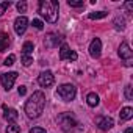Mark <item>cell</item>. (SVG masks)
<instances>
[{"instance_id": "cell-1", "label": "cell", "mask_w": 133, "mask_h": 133, "mask_svg": "<svg viewBox=\"0 0 133 133\" xmlns=\"http://www.w3.org/2000/svg\"><path fill=\"white\" fill-rule=\"evenodd\" d=\"M44 107H45V94L42 91H36L28 97L25 103V113L30 119H38L42 114Z\"/></svg>"}, {"instance_id": "cell-2", "label": "cell", "mask_w": 133, "mask_h": 133, "mask_svg": "<svg viewBox=\"0 0 133 133\" xmlns=\"http://www.w3.org/2000/svg\"><path fill=\"white\" fill-rule=\"evenodd\" d=\"M58 10L59 3L56 0H41L39 2V14L45 17V21L50 24H55L58 21Z\"/></svg>"}, {"instance_id": "cell-3", "label": "cell", "mask_w": 133, "mask_h": 133, "mask_svg": "<svg viewBox=\"0 0 133 133\" xmlns=\"http://www.w3.org/2000/svg\"><path fill=\"white\" fill-rule=\"evenodd\" d=\"M58 122H59V125H61V128H63L64 131H71V130H74V128L78 125L77 119H75L74 116H71L69 113L59 114V116H58Z\"/></svg>"}, {"instance_id": "cell-4", "label": "cell", "mask_w": 133, "mask_h": 133, "mask_svg": "<svg viewBox=\"0 0 133 133\" xmlns=\"http://www.w3.org/2000/svg\"><path fill=\"white\" fill-rule=\"evenodd\" d=\"M75 94H77V89L74 85L71 83H66V85H61L58 88V96L64 100V102H71L75 99Z\"/></svg>"}, {"instance_id": "cell-5", "label": "cell", "mask_w": 133, "mask_h": 133, "mask_svg": "<svg viewBox=\"0 0 133 133\" xmlns=\"http://www.w3.org/2000/svg\"><path fill=\"white\" fill-rule=\"evenodd\" d=\"M16 78H17V72H5V74H2V77H0L2 85H3V88H5L6 91H10V89L13 88Z\"/></svg>"}, {"instance_id": "cell-6", "label": "cell", "mask_w": 133, "mask_h": 133, "mask_svg": "<svg viewBox=\"0 0 133 133\" xmlns=\"http://www.w3.org/2000/svg\"><path fill=\"white\" fill-rule=\"evenodd\" d=\"M96 125H97L100 130L107 131V130L113 128V125H114V121H113L110 116H97V117H96Z\"/></svg>"}, {"instance_id": "cell-7", "label": "cell", "mask_w": 133, "mask_h": 133, "mask_svg": "<svg viewBox=\"0 0 133 133\" xmlns=\"http://www.w3.org/2000/svg\"><path fill=\"white\" fill-rule=\"evenodd\" d=\"M53 82H55V77H53V74H52L50 71L41 72L39 77H38V83H39L42 88H49V86H52Z\"/></svg>"}, {"instance_id": "cell-8", "label": "cell", "mask_w": 133, "mask_h": 133, "mask_svg": "<svg viewBox=\"0 0 133 133\" xmlns=\"http://www.w3.org/2000/svg\"><path fill=\"white\" fill-rule=\"evenodd\" d=\"M77 58H78L77 52L71 50L69 45H66V44L61 45V49H59V59H71V61H75Z\"/></svg>"}, {"instance_id": "cell-9", "label": "cell", "mask_w": 133, "mask_h": 133, "mask_svg": "<svg viewBox=\"0 0 133 133\" xmlns=\"http://www.w3.org/2000/svg\"><path fill=\"white\" fill-rule=\"evenodd\" d=\"M27 27H28V19H27L25 16H19V17L14 21V31H16L19 36H22V35L25 33Z\"/></svg>"}, {"instance_id": "cell-10", "label": "cell", "mask_w": 133, "mask_h": 133, "mask_svg": "<svg viewBox=\"0 0 133 133\" xmlns=\"http://www.w3.org/2000/svg\"><path fill=\"white\" fill-rule=\"evenodd\" d=\"M117 53H119V56H121L122 59H125V61H130V59H131V56H133V52H131V49H130L128 42H125V41L119 45Z\"/></svg>"}, {"instance_id": "cell-11", "label": "cell", "mask_w": 133, "mask_h": 133, "mask_svg": "<svg viewBox=\"0 0 133 133\" xmlns=\"http://www.w3.org/2000/svg\"><path fill=\"white\" fill-rule=\"evenodd\" d=\"M61 42H63V38H61V36H58V35H53V33L47 35V36H45V39H44V45H45L47 49L56 47V45H58V44H61Z\"/></svg>"}, {"instance_id": "cell-12", "label": "cell", "mask_w": 133, "mask_h": 133, "mask_svg": "<svg viewBox=\"0 0 133 133\" xmlns=\"http://www.w3.org/2000/svg\"><path fill=\"white\" fill-rule=\"evenodd\" d=\"M100 52H102V42H100L99 38H96V39H92L91 44H89V55H91L92 58H99V56H100Z\"/></svg>"}, {"instance_id": "cell-13", "label": "cell", "mask_w": 133, "mask_h": 133, "mask_svg": "<svg viewBox=\"0 0 133 133\" xmlns=\"http://www.w3.org/2000/svg\"><path fill=\"white\" fill-rule=\"evenodd\" d=\"M3 110H5V119H6L8 122H13V124H14V121L19 117L17 111H16V110H8L6 105H3Z\"/></svg>"}, {"instance_id": "cell-14", "label": "cell", "mask_w": 133, "mask_h": 133, "mask_svg": "<svg viewBox=\"0 0 133 133\" xmlns=\"http://www.w3.org/2000/svg\"><path fill=\"white\" fill-rule=\"evenodd\" d=\"M131 116H133V108H130V107L122 108L121 113H119V119H121V121H128Z\"/></svg>"}, {"instance_id": "cell-15", "label": "cell", "mask_w": 133, "mask_h": 133, "mask_svg": "<svg viewBox=\"0 0 133 133\" xmlns=\"http://www.w3.org/2000/svg\"><path fill=\"white\" fill-rule=\"evenodd\" d=\"M10 45V36L6 33H0V52H5Z\"/></svg>"}, {"instance_id": "cell-16", "label": "cell", "mask_w": 133, "mask_h": 133, "mask_svg": "<svg viewBox=\"0 0 133 133\" xmlns=\"http://www.w3.org/2000/svg\"><path fill=\"white\" fill-rule=\"evenodd\" d=\"M86 103H88L89 107H97V105H99V96H97L96 92H89V94L86 96Z\"/></svg>"}, {"instance_id": "cell-17", "label": "cell", "mask_w": 133, "mask_h": 133, "mask_svg": "<svg viewBox=\"0 0 133 133\" xmlns=\"http://www.w3.org/2000/svg\"><path fill=\"white\" fill-rule=\"evenodd\" d=\"M33 50H35V44L30 42V41H27V42L22 45V55H30Z\"/></svg>"}, {"instance_id": "cell-18", "label": "cell", "mask_w": 133, "mask_h": 133, "mask_svg": "<svg viewBox=\"0 0 133 133\" xmlns=\"http://www.w3.org/2000/svg\"><path fill=\"white\" fill-rule=\"evenodd\" d=\"M107 14H108V13H105V11H97V13H89L88 17L92 19V21H94V19L97 21V19H103V17H107Z\"/></svg>"}, {"instance_id": "cell-19", "label": "cell", "mask_w": 133, "mask_h": 133, "mask_svg": "<svg viewBox=\"0 0 133 133\" xmlns=\"http://www.w3.org/2000/svg\"><path fill=\"white\" fill-rule=\"evenodd\" d=\"M114 28L116 30H124L125 28V21H124V17H116L114 19Z\"/></svg>"}, {"instance_id": "cell-20", "label": "cell", "mask_w": 133, "mask_h": 133, "mask_svg": "<svg viewBox=\"0 0 133 133\" xmlns=\"http://www.w3.org/2000/svg\"><path fill=\"white\" fill-rule=\"evenodd\" d=\"M21 61H22V64L25 66V68H28V66L33 64V56L31 55H22L21 56Z\"/></svg>"}, {"instance_id": "cell-21", "label": "cell", "mask_w": 133, "mask_h": 133, "mask_svg": "<svg viewBox=\"0 0 133 133\" xmlns=\"http://www.w3.org/2000/svg\"><path fill=\"white\" fill-rule=\"evenodd\" d=\"M6 133H21V127L17 124H11L6 127Z\"/></svg>"}, {"instance_id": "cell-22", "label": "cell", "mask_w": 133, "mask_h": 133, "mask_svg": "<svg viewBox=\"0 0 133 133\" xmlns=\"http://www.w3.org/2000/svg\"><path fill=\"white\" fill-rule=\"evenodd\" d=\"M14 61H16V55L11 53V55H8V56L5 58V63H3V64H5V66H13Z\"/></svg>"}, {"instance_id": "cell-23", "label": "cell", "mask_w": 133, "mask_h": 133, "mask_svg": "<svg viewBox=\"0 0 133 133\" xmlns=\"http://www.w3.org/2000/svg\"><path fill=\"white\" fill-rule=\"evenodd\" d=\"M68 5H69V6H72V8H80V6H83L85 3H83V0H80V2H74V0H68Z\"/></svg>"}, {"instance_id": "cell-24", "label": "cell", "mask_w": 133, "mask_h": 133, "mask_svg": "<svg viewBox=\"0 0 133 133\" xmlns=\"http://www.w3.org/2000/svg\"><path fill=\"white\" fill-rule=\"evenodd\" d=\"M10 5H11V2H2V3H0V16L10 8Z\"/></svg>"}, {"instance_id": "cell-25", "label": "cell", "mask_w": 133, "mask_h": 133, "mask_svg": "<svg viewBox=\"0 0 133 133\" xmlns=\"http://www.w3.org/2000/svg\"><path fill=\"white\" fill-rule=\"evenodd\" d=\"M31 24H33V27H35L36 30H42V28H44V24H42L39 19H33V22H31Z\"/></svg>"}, {"instance_id": "cell-26", "label": "cell", "mask_w": 133, "mask_h": 133, "mask_svg": "<svg viewBox=\"0 0 133 133\" xmlns=\"http://www.w3.org/2000/svg\"><path fill=\"white\" fill-rule=\"evenodd\" d=\"M16 6H17V11H19V13H25V11H27V3H25V2H19Z\"/></svg>"}, {"instance_id": "cell-27", "label": "cell", "mask_w": 133, "mask_h": 133, "mask_svg": "<svg viewBox=\"0 0 133 133\" xmlns=\"http://www.w3.org/2000/svg\"><path fill=\"white\" fill-rule=\"evenodd\" d=\"M125 97H127V100H131V99H133V94H131V86H130V85H127V86H125Z\"/></svg>"}, {"instance_id": "cell-28", "label": "cell", "mask_w": 133, "mask_h": 133, "mask_svg": "<svg viewBox=\"0 0 133 133\" xmlns=\"http://www.w3.org/2000/svg\"><path fill=\"white\" fill-rule=\"evenodd\" d=\"M30 133H47L44 128H41V127H33L31 130H30Z\"/></svg>"}, {"instance_id": "cell-29", "label": "cell", "mask_w": 133, "mask_h": 133, "mask_svg": "<svg viewBox=\"0 0 133 133\" xmlns=\"http://www.w3.org/2000/svg\"><path fill=\"white\" fill-rule=\"evenodd\" d=\"M17 92H19V96H25V94H27V88H25V86H19Z\"/></svg>"}, {"instance_id": "cell-30", "label": "cell", "mask_w": 133, "mask_h": 133, "mask_svg": "<svg viewBox=\"0 0 133 133\" xmlns=\"http://www.w3.org/2000/svg\"><path fill=\"white\" fill-rule=\"evenodd\" d=\"M125 8L131 13V11H133V3H131V2H127V3H125Z\"/></svg>"}, {"instance_id": "cell-31", "label": "cell", "mask_w": 133, "mask_h": 133, "mask_svg": "<svg viewBox=\"0 0 133 133\" xmlns=\"http://www.w3.org/2000/svg\"><path fill=\"white\" fill-rule=\"evenodd\" d=\"M125 133H133V128H130V127H128V128L125 130Z\"/></svg>"}]
</instances>
